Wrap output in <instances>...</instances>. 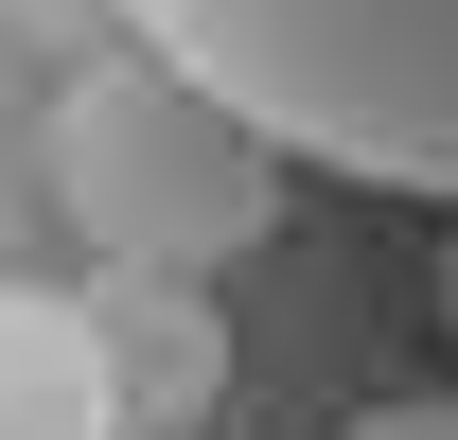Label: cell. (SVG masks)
Returning <instances> with one entry per match:
<instances>
[{
    "instance_id": "5b68a950",
    "label": "cell",
    "mask_w": 458,
    "mask_h": 440,
    "mask_svg": "<svg viewBox=\"0 0 458 440\" xmlns=\"http://www.w3.org/2000/svg\"><path fill=\"white\" fill-rule=\"evenodd\" d=\"M441 317H458V247H441Z\"/></svg>"
},
{
    "instance_id": "7a4b0ae2",
    "label": "cell",
    "mask_w": 458,
    "mask_h": 440,
    "mask_svg": "<svg viewBox=\"0 0 458 440\" xmlns=\"http://www.w3.org/2000/svg\"><path fill=\"white\" fill-rule=\"evenodd\" d=\"M36 176H54V212L89 229V265H123V282H212V265H247V247L283 229V176L300 159L229 106L212 71H176L159 36H106L89 71H54Z\"/></svg>"
},
{
    "instance_id": "3957f363",
    "label": "cell",
    "mask_w": 458,
    "mask_h": 440,
    "mask_svg": "<svg viewBox=\"0 0 458 440\" xmlns=\"http://www.w3.org/2000/svg\"><path fill=\"white\" fill-rule=\"evenodd\" d=\"M141 387H123L106 300H54V282H0V440H123Z\"/></svg>"
},
{
    "instance_id": "6da1fadb",
    "label": "cell",
    "mask_w": 458,
    "mask_h": 440,
    "mask_svg": "<svg viewBox=\"0 0 458 440\" xmlns=\"http://www.w3.org/2000/svg\"><path fill=\"white\" fill-rule=\"evenodd\" d=\"M123 36L212 71L283 159L458 212V0H123Z\"/></svg>"
},
{
    "instance_id": "277c9868",
    "label": "cell",
    "mask_w": 458,
    "mask_h": 440,
    "mask_svg": "<svg viewBox=\"0 0 458 440\" xmlns=\"http://www.w3.org/2000/svg\"><path fill=\"white\" fill-rule=\"evenodd\" d=\"M335 440H458V405H352Z\"/></svg>"
}]
</instances>
